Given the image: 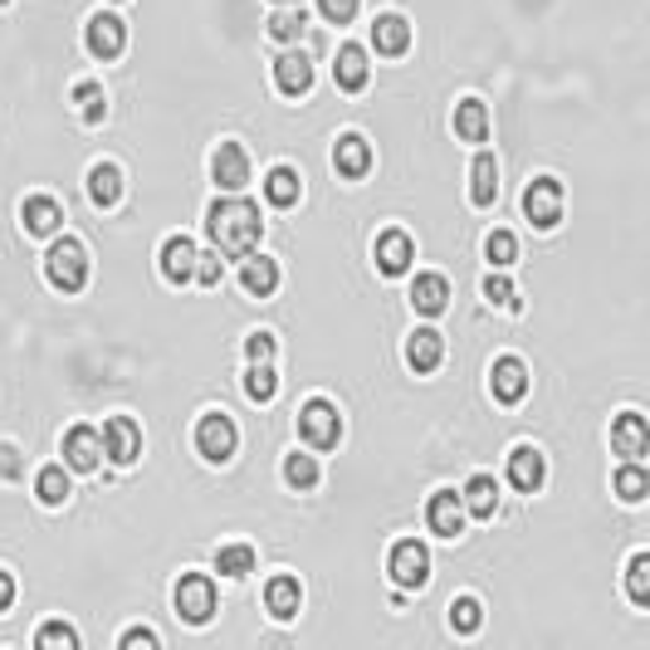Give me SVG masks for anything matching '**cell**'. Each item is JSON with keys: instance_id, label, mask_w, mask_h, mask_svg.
Here are the masks:
<instances>
[{"instance_id": "cell-28", "label": "cell", "mask_w": 650, "mask_h": 650, "mask_svg": "<svg viewBox=\"0 0 650 650\" xmlns=\"http://www.w3.org/2000/svg\"><path fill=\"white\" fill-rule=\"evenodd\" d=\"M60 221H64V211H60V201L54 196H30L25 201V231L30 235H54L60 231Z\"/></svg>"}, {"instance_id": "cell-44", "label": "cell", "mask_w": 650, "mask_h": 650, "mask_svg": "<svg viewBox=\"0 0 650 650\" xmlns=\"http://www.w3.org/2000/svg\"><path fill=\"white\" fill-rule=\"evenodd\" d=\"M191 279H201L205 289H215V284H221V249H211V255H196V269H191Z\"/></svg>"}, {"instance_id": "cell-47", "label": "cell", "mask_w": 650, "mask_h": 650, "mask_svg": "<svg viewBox=\"0 0 650 650\" xmlns=\"http://www.w3.org/2000/svg\"><path fill=\"white\" fill-rule=\"evenodd\" d=\"M152 650L157 646V631H147V626H132V631H122V650Z\"/></svg>"}, {"instance_id": "cell-48", "label": "cell", "mask_w": 650, "mask_h": 650, "mask_svg": "<svg viewBox=\"0 0 650 650\" xmlns=\"http://www.w3.org/2000/svg\"><path fill=\"white\" fill-rule=\"evenodd\" d=\"M10 601H15V577H10V573H0V611H6Z\"/></svg>"}, {"instance_id": "cell-36", "label": "cell", "mask_w": 650, "mask_h": 650, "mask_svg": "<svg viewBox=\"0 0 650 650\" xmlns=\"http://www.w3.org/2000/svg\"><path fill=\"white\" fill-rule=\"evenodd\" d=\"M626 587H631L636 607H650V557L646 553L631 557V567H626Z\"/></svg>"}, {"instance_id": "cell-23", "label": "cell", "mask_w": 650, "mask_h": 650, "mask_svg": "<svg viewBox=\"0 0 650 650\" xmlns=\"http://www.w3.org/2000/svg\"><path fill=\"white\" fill-rule=\"evenodd\" d=\"M88 201L103 205V211L122 201V171L113 162H98L94 171H88Z\"/></svg>"}, {"instance_id": "cell-11", "label": "cell", "mask_w": 650, "mask_h": 650, "mask_svg": "<svg viewBox=\"0 0 650 650\" xmlns=\"http://www.w3.org/2000/svg\"><path fill=\"white\" fill-rule=\"evenodd\" d=\"M611 445H616V455H626V460H641V455L650 450V426H646L641 411H626V416H616Z\"/></svg>"}, {"instance_id": "cell-21", "label": "cell", "mask_w": 650, "mask_h": 650, "mask_svg": "<svg viewBox=\"0 0 650 650\" xmlns=\"http://www.w3.org/2000/svg\"><path fill=\"white\" fill-rule=\"evenodd\" d=\"M411 303H416V313L436 318V313H445V303H450V284H445L440 274H416V284H411Z\"/></svg>"}, {"instance_id": "cell-37", "label": "cell", "mask_w": 650, "mask_h": 650, "mask_svg": "<svg viewBox=\"0 0 650 650\" xmlns=\"http://www.w3.org/2000/svg\"><path fill=\"white\" fill-rule=\"evenodd\" d=\"M284 479H289V489H313L318 484V460L313 455H289V460H284Z\"/></svg>"}, {"instance_id": "cell-10", "label": "cell", "mask_w": 650, "mask_h": 650, "mask_svg": "<svg viewBox=\"0 0 650 650\" xmlns=\"http://www.w3.org/2000/svg\"><path fill=\"white\" fill-rule=\"evenodd\" d=\"M211 177H215V187H221V191H239V187H245V181H249V157H245V147H239V142H221V147H215Z\"/></svg>"}, {"instance_id": "cell-18", "label": "cell", "mask_w": 650, "mask_h": 650, "mask_svg": "<svg viewBox=\"0 0 650 650\" xmlns=\"http://www.w3.org/2000/svg\"><path fill=\"white\" fill-rule=\"evenodd\" d=\"M543 475H547V465H543V455L533 450V445H519V450L509 455V479H513V489L533 494V489L543 484Z\"/></svg>"}, {"instance_id": "cell-39", "label": "cell", "mask_w": 650, "mask_h": 650, "mask_svg": "<svg viewBox=\"0 0 650 650\" xmlns=\"http://www.w3.org/2000/svg\"><path fill=\"white\" fill-rule=\"evenodd\" d=\"M274 392H279V376L269 372V362H255L249 376H245V396H249V402H269Z\"/></svg>"}, {"instance_id": "cell-38", "label": "cell", "mask_w": 650, "mask_h": 650, "mask_svg": "<svg viewBox=\"0 0 650 650\" xmlns=\"http://www.w3.org/2000/svg\"><path fill=\"white\" fill-rule=\"evenodd\" d=\"M479 621H484V607H479L475 597H455V601H450V626H455L460 636L479 631Z\"/></svg>"}, {"instance_id": "cell-41", "label": "cell", "mask_w": 650, "mask_h": 650, "mask_svg": "<svg viewBox=\"0 0 650 650\" xmlns=\"http://www.w3.org/2000/svg\"><path fill=\"white\" fill-rule=\"evenodd\" d=\"M303 25H308L303 10H279V15L269 20V34H274L279 44H289V40H299V34H303Z\"/></svg>"}, {"instance_id": "cell-42", "label": "cell", "mask_w": 650, "mask_h": 650, "mask_svg": "<svg viewBox=\"0 0 650 650\" xmlns=\"http://www.w3.org/2000/svg\"><path fill=\"white\" fill-rule=\"evenodd\" d=\"M34 646H40V650H74L78 646V636L74 631H68V626L64 621H50V626H40V636H34Z\"/></svg>"}, {"instance_id": "cell-24", "label": "cell", "mask_w": 650, "mask_h": 650, "mask_svg": "<svg viewBox=\"0 0 650 650\" xmlns=\"http://www.w3.org/2000/svg\"><path fill=\"white\" fill-rule=\"evenodd\" d=\"M372 44H376V54H392V60H396V54L411 50V25L402 15H382L372 25Z\"/></svg>"}, {"instance_id": "cell-50", "label": "cell", "mask_w": 650, "mask_h": 650, "mask_svg": "<svg viewBox=\"0 0 650 650\" xmlns=\"http://www.w3.org/2000/svg\"><path fill=\"white\" fill-rule=\"evenodd\" d=\"M284 6H289V0H284Z\"/></svg>"}, {"instance_id": "cell-34", "label": "cell", "mask_w": 650, "mask_h": 650, "mask_svg": "<svg viewBox=\"0 0 650 650\" xmlns=\"http://www.w3.org/2000/svg\"><path fill=\"white\" fill-rule=\"evenodd\" d=\"M74 103H78V118H84V122H103V118H108V98H103V88L94 84V78H84V84L74 88Z\"/></svg>"}, {"instance_id": "cell-9", "label": "cell", "mask_w": 650, "mask_h": 650, "mask_svg": "<svg viewBox=\"0 0 650 650\" xmlns=\"http://www.w3.org/2000/svg\"><path fill=\"white\" fill-rule=\"evenodd\" d=\"M84 44H88L94 60H118L122 44H128V30H122L118 15H94L88 20V30H84Z\"/></svg>"}, {"instance_id": "cell-5", "label": "cell", "mask_w": 650, "mask_h": 650, "mask_svg": "<svg viewBox=\"0 0 650 650\" xmlns=\"http://www.w3.org/2000/svg\"><path fill=\"white\" fill-rule=\"evenodd\" d=\"M235 420L231 416H221V411H211V416H201L196 420V450L205 455L211 465H225L235 455Z\"/></svg>"}, {"instance_id": "cell-32", "label": "cell", "mask_w": 650, "mask_h": 650, "mask_svg": "<svg viewBox=\"0 0 650 650\" xmlns=\"http://www.w3.org/2000/svg\"><path fill=\"white\" fill-rule=\"evenodd\" d=\"M34 494H40V504H50V509H60L74 489H68V479H64V470L60 465H44L40 470V479H34Z\"/></svg>"}, {"instance_id": "cell-3", "label": "cell", "mask_w": 650, "mask_h": 650, "mask_svg": "<svg viewBox=\"0 0 650 650\" xmlns=\"http://www.w3.org/2000/svg\"><path fill=\"white\" fill-rule=\"evenodd\" d=\"M299 436L313 445V450H333L342 440V416L333 402H323V396H313L303 411H299Z\"/></svg>"}, {"instance_id": "cell-35", "label": "cell", "mask_w": 650, "mask_h": 650, "mask_svg": "<svg viewBox=\"0 0 650 650\" xmlns=\"http://www.w3.org/2000/svg\"><path fill=\"white\" fill-rule=\"evenodd\" d=\"M215 567H221L225 577H245V573H255V547H249V543L221 547V553H215Z\"/></svg>"}, {"instance_id": "cell-27", "label": "cell", "mask_w": 650, "mask_h": 650, "mask_svg": "<svg viewBox=\"0 0 650 650\" xmlns=\"http://www.w3.org/2000/svg\"><path fill=\"white\" fill-rule=\"evenodd\" d=\"M494 196H499V167H494V157L489 152H479L475 167H470V201L475 205H494Z\"/></svg>"}, {"instance_id": "cell-49", "label": "cell", "mask_w": 650, "mask_h": 650, "mask_svg": "<svg viewBox=\"0 0 650 650\" xmlns=\"http://www.w3.org/2000/svg\"><path fill=\"white\" fill-rule=\"evenodd\" d=\"M0 6H6V0H0Z\"/></svg>"}, {"instance_id": "cell-43", "label": "cell", "mask_w": 650, "mask_h": 650, "mask_svg": "<svg viewBox=\"0 0 650 650\" xmlns=\"http://www.w3.org/2000/svg\"><path fill=\"white\" fill-rule=\"evenodd\" d=\"M484 299L499 303V308H519V299H513V284L504 279V274H489V279H484Z\"/></svg>"}, {"instance_id": "cell-19", "label": "cell", "mask_w": 650, "mask_h": 650, "mask_svg": "<svg viewBox=\"0 0 650 650\" xmlns=\"http://www.w3.org/2000/svg\"><path fill=\"white\" fill-rule=\"evenodd\" d=\"M440 358H445V342H440L436 328H416V333L406 338V362L416 372H436Z\"/></svg>"}, {"instance_id": "cell-6", "label": "cell", "mask_w": 650, "mask_h": 650, "mask_svg": "<svg viewBox=\"0 0 650 650\" xmlns=\"http://www.w3.org/2000/svg\"><path fill=\"white\" fill-rule=\"evenodd\" d=\"M177 611H181V621H191V626L211 621V616H215V587H211V577H201V573L181 577L177 582Z\"/></svg>"}, {"instance_id": "cell-8", "label": "cell", "mask_w": 650, "mask_h": 650, "mask_svg": "<svg viewBox=\"0 0 650 650\" xmlns=\"http://www.w3.org/2000/svg\"><path fill=\"white\" fill-rule=\"evenodd\" d=\"M137 450H142V430H137L132 416H113L108 426H103V455H108L113 465H132Z\"/></svg>"}, {"instance_id": "cell-22", "label": "cell", "mask_w": 650, "mask_h": 650, "mask_svg": "<svg viewBox=\"0 0 650 650\" xmlns=\"http://www.w3.org/2000/svg\"><path fill=\"white\" fill-rule=\"evenodd\" d=\"M191 269H196V245H191L187 235H171L162 245V274L171 284H187Z\"/></svg>"}, {"instance_id": "cell-25", "label": "cell", "mask_w": 650, "mask_h": 650, "mask_svg": "<svg viewBox=\"0 0 650 650\" xmlns=\"http://www.w3.org/2000/svg\"><path fill=\"white\" fill-rule=\"evenodd\" d=\"M239 284H245V294H259V299H265V294H274V284H279V265L249 249L245 269H239Z\"/></svg>"}, {"instance_id": "cell-45", "label": "cell", "mask_w": 650, "mask_h": 650, "mask_svg": "<svg viewBox=\"0 0 650 650\" xmlns=\"http://www.w3.org/2000/svg\"><path fill=\"white\" fill-rule=\"evenodd\" d=\"M318 10H323L333 25H348V20L358 15V0H318Z\"/></svg>"}, {"instance_id": "cell-30", "label": "cell", "mask_w": 650, "mask_h": 650, "mask_svg": "<svg viewBox=\"0 0 650 650\" xmlns=\"http://www.w3.org/2000/svg\"><path fill=\"white\" fill-rule=\"evenodd\" d=\"M455 132L465 137V142H484L489 137V108L479 98H465L460 108H455Z\"/></svg>"}, {"instance_id": "cell-29", "label": "cell", "mask_w": 650, "mask_h": 650, "mask_svg": "<svg viewBox=\"0 0 650 650\" xmlns=\"http://www.w3.org/2000/svg\"><path fill=\"white\" fill-rule=\"evenodd\" d=\"M299 601H303V592H299V582H294V577H274L269 587H265V607L279 616V621L299 616Z\"/></svg>"}, {"instance_id": "cell-12", "label": "cell", "mask_w": 650, "mask_h": 650, "mask_svg": "<svg viewBox=\"0 0 650 650\" xmlns=\"http://www.w3.org/2000/svg\"><path fill=\"white\" fill-rule=\"evenodd\" d=\"M64 460H68V470H98V460H103V436L94 426H74L64 436Z\"/></svg>"}, {"instance_id": "cell-1", "label": "cell", "mask_w": 650, "mask_h": 650, "mask_svg": "<svg viewBox=\"0 0 650 650\" xmlns=\"http://www.w3.org/2000/svg\"><path fill=\"white\" fill-rule=\"evenodd\" d=\"M205 235H211V245L221 249V255L245 259L249 249L259 245V211L239 196L215 201L211 211H205Z\"/></svg>"}, {"instance_id": "cell-15", "label": "cell", "mask_w": 650, "mask_h": 650, "mask_svg": "<svg viewBox=\"0 0 650 650\" xmlns=\"http://www.w3.org/2000/svg\"><path fill=\"white\" fill-rule=\"evenodd\" d=\"M430 529L440 533V539H455V533L465 529V504L455 489H440V494H430V509H426Z\"/></svg>"}, {"instance_id": "cell-13", "label": "cell", "mask_w": 650, "mask_h": 650, "mask_svg": "<svg viewBox=\"0 0 650 650\" xmlns=\"http://www.w3.org/2000/svg\"><path fill=\"white\" fill-rule=\"evenodd\" d=\"M489 386H494V396H499L504 406L523 402V392H529V367H523L519 358H499L494 372H489Z\"/></svg>"}, {"instance_id": "cell-4", "label": "cell", "mask_w": 650, "mask_h": 650, "mask_svg": "<svg viewBox=\"0 0 650 650\" xmlns=\"http://www.w3.org/2000/svg\"><path fill=\"white\" fill-rule=\"evenodd\" d=\"M523 215H529L539 231H553V225L563 221V187H557L553 177L529 181V191H523Z\"/></svg>"}, {"instance_id": "cell-2", "label": "cell", "mask_w": 650, "mask_h": 650, "mask_svg": "<svg viewBox=\"0 0 650 650\" xmlns=\"http://www.w3.org/2000/svg\"><path fill=\"white\" fill-rule=\"evenodd\" d=\"M44 274H50L54 289L78 294V289H84V279H88V255H84V245H78V239H60V245L44 255Z\"/></svg>"}, {"instance_id": "cell-26", "label": "cell", "mask_w": 650, "mask_h": 650, "mask_svg": "<svg viewBox=\"0 0 650 650\" xmlns=\"http://www.w3.org/2000/svg\"><path fill=\"white\" fill-rule=\"evenodd\" d=\"M460 504H465V513H475V519H494V509H499V489H494V479H489V475H475L470 484H465Z\"/></svg>"}, {"instance_id": "cell-7", "label": "cell", "mask_w": 650, "mask_h": 650, "mask_svg": "<svg viewBox=\"0 0 650 650\" xmlns=\"http://www.w3.org/2000/svg\"><path fill=\"white\" fill-rule=\"evenodd\" d=\"M392 577H396V587H426L430 582V553H426V543H416V539H402L392 547Z\"/></svg>"}, {"instance_id": "cell-14", "label": "cell", "mask_w": 650, "mask_h": 650, "mask_svg": "<svg viewBox=\"0 0 650 650\" xmlns=\"http://www.w3.org/2000/svg\"><path fill=\"white\" fill-rule=\"evenodd\" d=\"M367 50L362 44H342L338 50V64H333V78H338V88L342 94H362L367 88Z\"/></svg>"}, {"instance_id": "cell-20", "label": "cell", "mask_w": 650, "mask_h": 650, "mask_svg": "<svg viewBox=\"0 0 650 650\" xmlns=\"http://www.w3.org/2000/svg\"><path fill=\"white\" fill-rule=\"evenodd\" d=\"M274 84L289 98L308 94V88H313V64H308V54H284V60L274 64Z\"/></svg>"}, {"instance_id": "cell-31", "label": "cell", "mask_w": 650, "mask_h": 650, "mask_svg": "<svg viewBox=\"0 0 650 650\" xmlns=\"http://www.w3.org/2000/svg\"><path fill=\"white\" fill-rule=\"evenodd\" d=\"M299 191H303V181H299V171L294 167H274L265 177V196H269V205H279V211L299 201Z\"/></svg>"}, {"instance_id": "cell-17", "label": "cell", "mask_w": 650, "mask_h": 650, "mask_svg": "<svg viewBox=\"0 0 650 650\" xmlns=\"http://www.w3.org/2000/svg\"><path fill=\"white\" fill-rule=\"evenodd\" d=\"M333 167L342 171V177H367V167H372V147H367V137H358V132H348V137H338V147H333Z\"/></svg>"}, {"instance_id": "cell-46", "label": "cell", "mask_w": 650, "mask_h": 650, "mask_svg": "<svg viewBox=\"0 0 650 650\" xmlns=\"http://www.w3.org/2000/svg\"><path fill=\"white\" fill-rule=\"evenodd\" d=\"M245 352H249V362H269V358H274V338H269V333L245 338Z\"/></svg>"}, {"instance_id": "cell-33", "label": "cell", "mask_w": 650, "mask_h": 650, "mask_svg": "<svg viewBox=\"0 0 650 650\" xmlns=\"http://www.w3.org/2000/svg\"><path fill=\"white\" fill-rule=\"evenodd\" d=\"M616 494L626 499V504H641V499L650 494V475L641 470V465H621V470H616Z\"/></svg>"}, {"instance_id": "cell-40", "label": "cell", "mask_w": 650, "mask_h": 650, "mask_svg": "<svg viewBox=\"0 0 650 650\" xmlns=\"http://www.w3.org/2000/svg\"><path fill=\"white\" fill-rule=\"evenodd\" d=\"M484 259L494 269H504V265H513V259H519V239H513L509 231H494L484 239Z\"/></svg>"}, {"instance_id": "cell-16", "label": "cell", "mask_w": 650, "mask_h": 650, "mask_svg": "<svg viewBox=\"0 0 650 650\" xmlns=\"http://www.w3.org/2000/svg\"><path fill=\"white\" fill-rule=\"evenodd\" d=\"M411 259H416V245H411L406 231L376 235V265H382V274H406Z\"/></svg>"}]
</instances>
